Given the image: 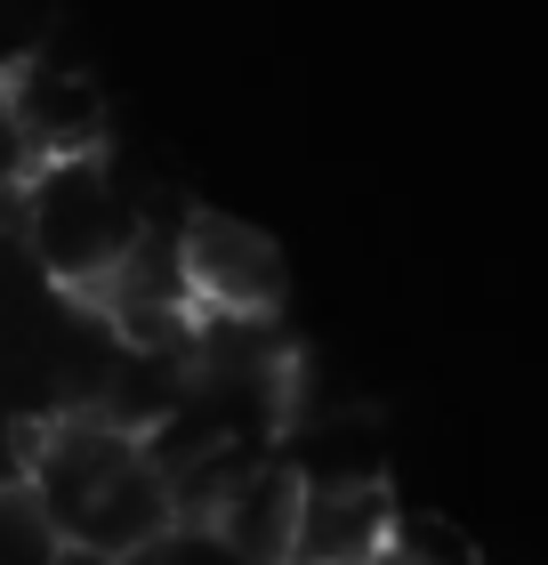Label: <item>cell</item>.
<instances>
[{"mask_svg": "<svg viewBox=\"0 0 548 565\" xmlns=\"http://www.w3.org/2000/svg\"><path fill=\"white\" fill-rule=\"evenodd\" d=\"M146 235V202L114 170V153H65L24 178V259L65 299L106 282V267Z\"/></svg>", "mask_w": 548, "mask_h": 565, "instance_id": "1", "label": "cell"}, {"mask_svg": "<svg viewBox=\"0 0 548 565\" xmlns=\"http://www.w3.org/2000/svg\"><path fill=\"white\" fill-rule=\"evenodd\" d=\"M178 267L202 316H275L282 307V250L226 211H194L178 226Z\"/></svg>", "mask_w": 548, "mask_h": 565, "instance_id": "2", "label": "cell"}, {"mask_svg": "<svg viewBox=\"0 0 548 565\" xmlns=\"http://www.w3.org/2000/svg\"><path fill=\"white\" fill-rule=\"evenodd\" d=\"M9 106L24 121V138H33L41 162H65V153H106L114 138V114H106V89L89 82L73 57H57L41 33V49L9 73Z\"/></svg>", "mask_w": 548, "mask_h": 565, "instance_id": "3", "label": "cell"}, {"mask_svg": "<svg viewBox=\"0 0 548 565\" xmlns=\"http://www.w3.org/2000/svg\"><path fill=\"white\" fill-rule=\"evenodd\" d=\"M396 533V493L387 484H299L291 557L282 565H379Z\"/></svg>", "mask_w": 548, "mask_h": 565, "instance_id": "4", "label": "cell"}, {"mask_svg": "<svg viewBox=\"0 0 548 565\" xmlns=\"http://www.w3.org/2000/svg\"><path fill=\"white\" fill-rule=\"evenodd\" d=\"M170 518H178V509H170V477L138 452V460H121V469L89 493V509L65 525V542H73V550H89V557H114V565H121V557H138Z\"/></svg>", "mask_w": 548, "mask_h": 565, "instance_id": "5", "label": "cell"}, {"mask_svg": "<svg viewBox=\"0 0 548 565\" xmlns=\"http://www.w3.org/2000/svg\"><path fill=\"white\" fill-rule=\"evenodd\" d=\"M291 518H299V477L267 452V460H250V469L234 477V493L218 501L211 525H218L250 565H282V557H291Z\"/></svg>", "mask_w": 548, "mask_h": 565, "instance_id": "6", "label": "cell"}, {"mask_svg": "<svg viewBox=\"0 0 548 565\" xmlns=\"http://www.w3.org/2000/svg\"><path fill=\"white\" fill-rule=\"evenodd\" d=\"M387 557H396V565H484V557H476V542H468L452 518H428V509H396Z\"/></svg>", "mask_w": 548, "mask_h": 565, "instance_id": "7", "label": "cell"}, {"mask_svg": "<svg viewBox=\"0 0 548 565\" xmlns=\"http://www.w3.org/2000/svg\"><path fill=\"white\" fill-rule=\"evenodd\" d=\"M57 550H65V533L49 525L41 501L9 477V484H0V565H49Z\"/></svg>", "mask_w": 548, "mask_h": 565, "instance_id": "8", "label": "cell"}, {"mask_svg": "<svg viewBox=\"0 0 548 565\" xmlns=\"http://www.w3.org/2000/svg\"><path fill=\"white\" fill-rule=\"evenodd\" d=\"M121 565H250V557L234 550L211 518H170V525L153 533L138 557H121Z\"/></svg>", "mask_w": 548, "mask_h": 565, "instance_id": "9", "label": "cell"}, {"mask_svg": "<svg viewBox=\"0 0 548 565\" xmlns=\"http://www.w3.org/2000/svg\"><path fill=\"white\" fill-rule=\"evenodd\" d=\"M33 170H41V153H33V138H24V121L9 106V82H0V186H24Z\"/></svg>", "mask_w": 548, "mask_h": 565, "instance_id": "10", "label": "cell"}, {"mask_svg": "<svg viewBox=\"0 0 548 565\" xmlns=\"http://www.w3.org/2000/svg\"><path fill=\"white\" fill-rule=\"evenodd\" d=\"M49 565H114V557H89V550H73V542H65V550L49 557Z\"/></svg>", "mask_w": 548, "mask_h": 565, "instance_id": "11", "label": "cell"}]
</instances>
